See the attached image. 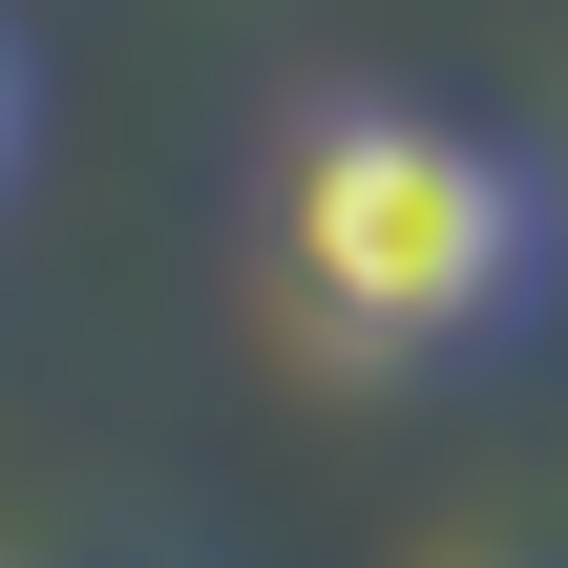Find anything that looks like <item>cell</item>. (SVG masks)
Returning <instances> with one entry per match:
<instances>
[{"instance_id": "6da1fadb", "label": "cell", "mask_w": 568, "mask_h": 568, "mask_svg": "<svg viewBox=\"0 0 568 568\" xmlns=\"http://www.w3.org/2000/svg\"><path fill=\"white\" fill-rule=\"evenodd\" d=\"M274 295L358 379H422V358H464V337H506L548 295V169L506 126H464V105L337 84L274 148Z\"/></svg>"}, {"instance_id": "7a4b0ae2", "label": "cell", "mask_w": 568, "mask_h": 568, "mask_svg": "<svg viewBox=\"0 0 568 568\" xmlns=\"http://www.w3.org/2000/svg\"><path fill=\"white\" fill-rule=\"evenodd\" d=\"M21 169H42V42L0 21V190H21Z\"/></svg>"}]
</instances>
